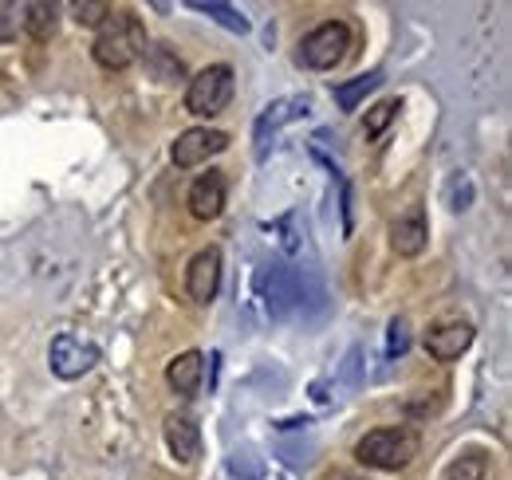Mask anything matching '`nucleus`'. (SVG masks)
<instances>
[{
	"label": "nucleus",
	"mask_w": 512,
	"mask_h": 480,
	"mask_svg": "<svg viewBox=\"0 0 512 480\" xmlns=\"http://www.w3.org/2000/svg\"><path fill=\"white\" fill-rule=\"evenodd\" d=\"M146 28H142V20L130 12V8H111V16L99 24V36H95V44H91V56L99 67H107V71H123L130 63H138L146 56Z\"/></svg>",
	"instance_id": "obj_1"
},
{
	"label": "nucleus",
	"mask_w": 512,
	"mask_h": 480,
	"mask_svg": "<svg viewBox=\"0 0 512 480\" xmlns=\"http://www.w3.org/2000/svg\"><path fill=\"white\" fill-rule=\"evenodd\" d=\"M418 449H422V441H418V433H410V429H375V433H367V437L355 445V457H359V465H367V469L398 473V469H406V465L418 457Z\"/></svg>",
	"instance_id": "obj_2"
},
{
	"label": "nucleus",
	"mask_w": 512,
	"mask_h": 480,
	"mask_svg": "<svg viewBox=\"0 0 512 480\" xmlns=\"http://www.w3.org/2000/svg\"><path fill=\"white\" fill-rule=\"evenodd\" d=\"M233 67L229 63H209L205 71H197L186 87V111L197 119H213L229 107L233 99Z\"/></svg>",
	"instance_id": "obj_3"
},
{
	"label": "nucleus",
	"mask_w": 512,
	"mask_h": 480,
	"mask_svg": "<svg viewBox=\"0 0 512 480\" xmlns=\"http://www.w3.org/2000/svg\"><path fill=\"white\" fill-rule=\"evenodd\" d=\"M351 52V28L343 20H327L320 28H312L304 40H300V63L312 67V71H331L347 60Z\"/></svg>",
	"instance_id": "obj_4"
},
{
	"label": "nucleus",
	"mask_w": 512,
	"mask_h": 480,
	"mask_svg": "<svg viewBox=\"0 0 512 480\" xmlns=\"http://www.w3.org/2000/svg\"><path fill=\"white\" fill-rule=\"evenodd\" d=\"M256 288H260V300H264L272 319H280V315H288L292 307L304 303V280H300V272L288 268V264H268V268L260 272Z\"/></svg>",
	"instance_id": "obj_5"
},
{
	"label": "nucleus",
	"mask_w": 512,
	"mask_h": 480,
	"mask_svg": "<svg viewBox=\"0 0 512 480\" xmlns=\"http://www.w3.org/2000/svg\"><path fill=\"white\" fill-rule=\"evenodd\" d=\"M99 362V347L79 339V335H56L52 347H48V366L56 378H83L91 366Z\"/></svg>",
	"instance_id": "obj_6"
},
{
	"label": "nucleus",
	"mask_w": 512,
	"mask_h": 480,
	"mask_svg": "<svg viewBox=\"0 0 512 480\" xmlns=\"http://www.w3.org/2000/svg\"><path fill=\"white\" fill-rule=\"evenodd\" d=\"M225 150H229V134H225V130L193 126L186 134H178L170 158H174L178 170H193V166H201V162H209L213 154H225Z\"/></svg>",
	"instance_id": "obj_7"
},
{
	"label": "nucleus",
	"mask_w": 512,
	"mask_h": 480,
	"mask_svg": "<svg viewBox=\"0 0 512 480\" xmlns=\"http://www.w3.org/2000/svg\"><path fill=\"white\" fill-rule=\"evenodd\" d=\"M308 111H312L308 99H276V103H268L264 115L256 119V158H268V146H272L276 130L288 126V122L304 119Z\"/></svg>",
	"instance_id": "obj_8"
},
{
	"label": "nucleus",
	"mask_w": 512,
	"mask_h": 480,
	"mask_svg": "<svg viewBox=\"0 0 512 480\" xmlns=\"http://www.w3.org/2000/svg\"><path fill=\"white\" fill-rule=\"evenodd\" d=\"M221 288V252L217 248H201L186 268V292L193 303H213Z\"/></svg>",
	"instance_id": "obj_9"
},
{
	"label": "nucleus",
	"mask_w": 512,
	"mask_h": 480,
	"mask_svg": "<svg viewBox=\"0 0 512 480\" xmlns=\"http://www.w3.org/2000/svg\"><path fill=\"white\" fill-rule=\"evenodd\" d=\"M469 343H473V327L461 323V319H449V323H438V327L426 331V351L438 362L461 359L469 351Z\"/></svg>",
	"instance_id": "obj_10"
},
{
	"label": "nucleus",
	"mask_w": 512,
	"mask_h": 480,
	"mask_svg": "<svg viewBox=\"0 0 512 480\" xmlns=\"http://www.w3.org/2000/svg\"><path fill=\"white\" fill-rule=\"evenodd\" d=\"M190 213L197 221H217L225 213V178L217 170L201 174L190 189Z\"/></svg>",
	"instance_id": "obj_11"
},
{
	"label": "nucleus",
	"mask_w": 512,
	"mask_h": 480,
	"mask_svg": "<svg viewBox=\"0 0 512 480\" xmlns=\"http://www.w3.org/2000/svg\"><path fill=\"white\" fill-rule=\"evenodd\" d=\"M162 433H166L170 453H174L182 465H193V461L201 457V429H197V421H193L190 414H170L166 425H162Z\"/></svg>",
	"instance_id": "obj_12"
},
{
	"label": "nucleus",
	"mask_w": 512,
	"mask_h": 480,
	"mask_svg": "<svg viewBox=\"0 0 512 480\" xmlns=\"http://www.w3.org/2000/svg\"><path fill=\"white\" fill-rule=\"evenodd\" d=\"M166 382L182 394V398H193L205 382V355L201 351H182L178 359H170L166 366Z\"/></svg>",
	"instance_id": "obj_13"
},
{
	"label": "nucleus",
	"mask_w": 512,
	"mask_h": 480,
	"mask_svg": "<svg viewBox=\"0 0 512 480\" xmlns=\"http://www.w3.org/2000/svg\"><path fill=\"white\" fill-rule=\"evenodd\" d=\"M426 240H430V229H426L422 209H414L410 217H398V221L390 225V248H394L398 256H418V252L426 248Z\"/></svg>",
	"instance_id": "obj_14"
},
{
	"label": "nucleus",
	"mask_w": 512,
	"mask_h": 480,
	"mask_svg": "<svg viewBox=\"0 0 512 480\" xmlns=\"http://www.w3.org/2000/svg\"><path fill=\"white\" fill-rule=\"evenodd\" d=\"M24 32H28L36 44H48V40L60 32V8L48 4V0L24 4Z\"/></svg>",
	"instance_id": "obj_15"
},
{
	"label": "nucleus",
	"mask_w": 512,
	"mask_h": 480,
	"mask_svg": "<svg viewBox=\"0 0 512 480\" xmlns=\"http://www.w3.org/2000/svg\"><path fill=\"white\" fill-rule=\"evenodd\" d=\"M379 83H383V71H367V75H355V79H347V83H335V87H331V95H335L339 111H355V107H359V99H367Z\"/></svg>",
	"instance_id": "obj_16"
},
{
	"label": "nucleus",
	"mask_w": 512,
	"mask_h": 480,
	"mask_svg": "<svg viewBox=\"0 0 512 480\" xmlns=\"http://www.w3.org/2000/svg\"><path fill=\"white\" fill-rule=\"evenodd\" d=\"M193 12H205V16H213L221 28H229V32H237V36H245L249 32V20L233 8V4H221V0H190Z\"/></svg>",
	"instance_id": "obj_17"
},
{
	"label": "nucleus",
	"mask_w": 512,
	"mask_h": 480,
	"mask_svg": "<svg viewBox=\"0 0 512 480\" xmlns=\"http://www.w3.org/2000/svg\"><path fill=\"white\" fill-rule=\"evenodd\" d=\"M485 473H489L485 453H465L461 461H453L446 469V480H485Z\"/></svg>",
	"instance_id": "obj_18"
},
{
	"label": "nucleus",
	"mask_w": 512,
	"mask_h": 480,
	"mask_svg": "<svg viewBox=\"0 0 512 480\" xmlns=\"http://www.w3.org/2000/svg\"><path fill=\"white\" fill-rule=\"evenodd\" d=\"M146 67L154 71V79H162V83H170V79H178L182 75V60H174L162 44L158 48H146Z\"/></svg>",
	"instance_id": "obj_19"
},
{
	"label": "nucleus",
	"mask_w": 512,
	"mask_h": 480,
	"mask_svg": "<svg viewBox=\"0 0 512 480\" xmlns=\"http://www.w3.org/2000/svg\"><path fill=\"white\" fill-rule=\"evenodd\" d=\"M394 115H398V99H383V103H375V107H371V115H367V126H363L367 142H375L386 126L394 122Z\"/></svg>",
	"instance_id": "obj_20"
},
{
	"label": "nucleus",
	"mask_w": 512,
	"mask_h": 480,
	"mask_svg": "<svg viewBox=\"0 0 512 480\" xmlns=\"http://www.w3.org/2000/svg\"><path fill=\"white\" fill-rule=\"evenodd\" d=\"M406 347H410V323L398 315V319H390V327H386V359H402Z\"/></svg>",
	"instance_id": "obj_21"
},
{
	"label": "nucleus",
	"mask_w": 512,
	"mask_h": 480,
	"mask_svg": "<svg viewBox=\"0 0 512 480\" xmlns=\"http://www.w3.org/2000/svg\"><path fill=\"white\" fill-rule=\"evenodd\" d=\"M20 28H24V4H8V0H0V44L16 40Z\"/></svg>",
	"instance_id": "obj_22"
},
{
	"label": "nucleus",
	"mask_w": 512,
	"mask_h": 480,
	"mask_svg": "<svg viewBox=\"0 0 512 480\" xmlns=\"http://www.w3.org/2000/svg\"><path fill=\"white\" fill-rule=\"evenodd\" d=\"M107 16H111V4H103V0H79L75 4V20L87 28H99Z\"/></svg>",
	"instance_id": "obj_23"
}]
</instances>
